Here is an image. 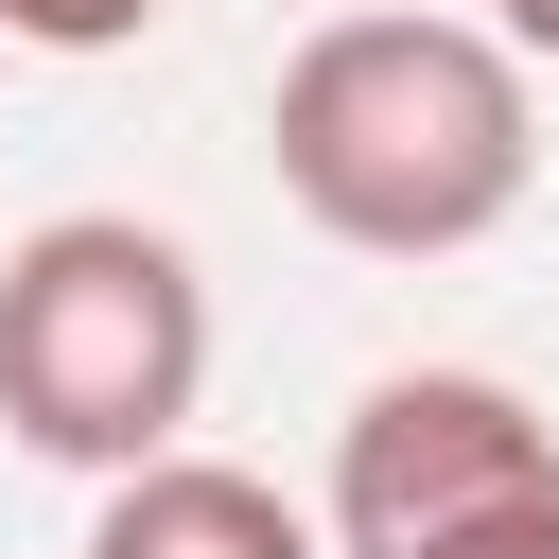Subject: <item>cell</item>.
<instances>
[{
    "instance_id": "obj_1",
    "label": "cell",
    "mask_w": 559,
    "mask_h": 559,
    "mask_svg": "<svg viewBox=\"0 0 559 559\" xmlns=\"http://www.w3.org/2000/svg\"><path fill=\"white\" fill-rule=\"evenodd\" d=\"M262 140H280V192H297L349 262H454V245H489V227L524 210V175H542L524 70H507L472 17H402V0L314 17V35L280 52Z\"/></svg>"
},
{
    "instance_id": "obj_2",
    "label": "cell",
    "mask_w": 559,
    "mask_h": 559,
    "mask_svg": "<svg viewBox=\"0 0 559 559\" xmlns=\"http://www.w3.org/2000/svg\"><path fill=\"white\" fill-rule=\"evenodd\" d=\"M210 402V280L140 210H52L0 245V419L52 472H157Z\"/></svg>"
},
{
    "instance_id": "obj_3",
    "label": "cell",
    "mask_w": 559,
    "mask_h": 559,
    "mask_svg": "<svg viewBox=\"0 0 559 559\" xmlns=\"http://www.w3.org/2000/svg\"><path fill=\"white\" fill-rule=\"evenodd\" d=\"M507 507H559V437L524 384L489 367H384L349 419H332V559H437Z\"/></svg>"
},
{
    "instance_id": "obj_4",
    "label": "cell",
    "mask_w": 559,
    "mask_h": 559,
    "mask_svg": "<svg viewBox=\"0 0 559 559\" xmlns=\"http://www.w3.org/2000/svg\"><path fill=\"white\" fill-rule=\"evenodd\" d=\"M87 559H332V542H314V507H280L262 472L157 454V472H122V489L87 507Z\"/></svg>"
},
{
    "instance_id": "obj_5",
    "label": "cell",
    "mask_w": 559,
    "mask_h": 559,
    "mask_svg": "<svg viewBox=\"0 0 559 559\" xmlns=\"http://www.w3.org/2000/svg\"><path fill=\"white\" fill-rule=\"evenodd\" d=\"M0 35H17V52H140L157 0H0Z\"/></svg>"
},
{
    "instance_id": "obj_6",
    "label": "cell",
    "mask_w": 559,
    "mask_h": 559,
    "mask_svg": "<svg viewBox=\"0 0 559 559\" xmlns=\"http://www.w3.org/2000/svg\"><path fill=\"white\" fill-rule=\"evenodd\" d=\"M437 559H559V507H507V524H472V542H437Z\"/></svg>"
},
{
    "instance_id": "obj_7",
    "label": "cell",
    "mask_w": 559,
    "mask_h": 559,
    "mask_svg": "<svg viewBox=\"0 0 559 559\" xmlns=\"http://www.w3.org/2000/svg\"><path fill=\"white\" fill-rule=\"evenodd\" d=\"M489 52L507 70H559V0H489Z\"/></svg>"
}]
</instances>
